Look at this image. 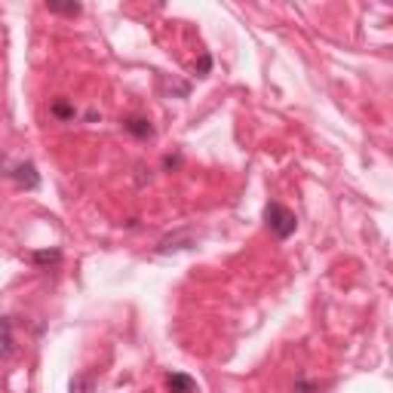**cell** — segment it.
<instances>
[{
    "mask_svg": "<svg viewBox=\"0 0 393 393\" xmlns=\"http://www.w3.org/2000/svg\"><path fill=\"white\" fill-rule=\"evenodd\" d=\"M169 390H175V393H194V381L184 378V375H169Z\"/></svg>",
    "mask_w": 393,
    "mask_h": 393,
    "instance_id": "cell-2",
    "label": "cell"
},
{
    "mask_svg": "<svg viewBox=\"0 0 393 393\" xmlns=\"http://www.w3.org/2000/svg\"><path fill=\"white\" fill-rule=\"evenodd\" d=\"M96 390V381H92V375H77L74 384H71V393H92Z\"/></svg>",
    "mask_w": 393,
    "mask_h": 393,
    "instance_id": "cell-3",
    "label": "cell"
},
{
    "mask_svg": "<svg viewBox=\"0 0 393 393\" xmlns=\"http://www.w3.org/2000/svg\"><path fill=\"white\" fill-rule=\"evenodd\" d=\"M267 225H271L280 237H289L292 230H295V218H292V212H286L283 206H267Z\"/></svg>",
    "mask_w": 393,
    "mask_h": 393,
    "instance_id": "cell-1",
    "label": "cell"
}]
</instances>
